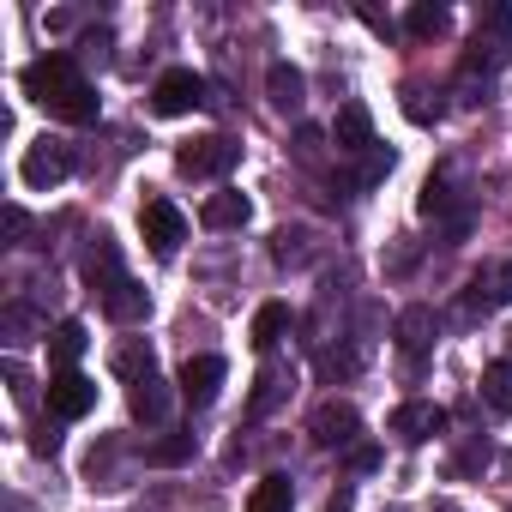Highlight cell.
I'll use <instances>...</instances> for the list:
<instances>
[{"mask_svg":"<svg viewBox=\"0 0 512 512\" xmlns=\"http://www.w3.org/2000/svg\"><path fill=\"white\" fill-rule=\"evenodd\" d=\"M386 169H392V151H380V145H374V151H368V163H362V187H374Z\"/></svg>","mask_w":512,"mask_h":512,"instance_id":"4316f807","label":"cell"},{"mask_svg":"<svg viewBox=\"0 0 512 512\" xmlns=\"http://www.w3.org/2000/svg\"><path fill=\"white\" fill-rule=\"evenodd\" d=\"M302 91H308V79H302L290 61H278V67L266 73V97H272L278 115H296V109H302Z\"/></svg>","mask_w":512,"mask_h":512,"instance_id":"7c38bea8","label":"cell"},{"mask_svg":"<svg viewBox=\"0 0 512 512\" xmlns=\"http://www.w3.org/2000/svg\"><path fill=\"white\" fill-rule=\"evenodd\" d=\"M217 386H223V362H217V356H187V362H181V398H187L193 410H205V404L217 398Z\"/></svg>","mask_w":512,"mask_h":512,"instance_id":"9c48e42d","label":"cell"},{"mask_svg":"<svg viewBox=\"0 0 512 512\" xmlns=\"http://www.w3.org/2000/svg\"><path fill=\"white\" fill-rule=\"evenodd\" d=\"M320 374H326V380H338V374H356V356H350V350H326V356H320Z\"/></svg>","mask_w":512,"mask_h":512,"instance_id":"484cf974","label":"cell"},{"mask_svg":"<svg viewBox=\"0 0 512 512\" xmlns=\"http://www.w3.org/2000/svg\"><path fill=\"white\" fill-rule=\"evenodd\" d=\"M326 512H356V494H350V488H338V494L326 500Z\"/></svg>","mask_w":512,"mask_h":512,"instance_id":"f1b7e54d","label":"cell"},{"mask_svg":"<svg viewBox=\"0 0 512 512\" xmlns=\"http://www.w3.org/2000/svg\"><path fill=\"white\" fill-rule=\"evenodd\" d=\"M440 428H446V410H440V404L410 398V404H398V410H392V434H398L404 446H422V440H434Z\"/></svg>","mask_w":512,"mask_h":512,"instance_id":"52a82bcc","label":"cell"},{"mask_svg":"<svg viewBox=\"0 0 512 512\" xmlns=\"http://www.w3.org/2000/svg\"><path fill=\"white\" fill-rule=\"evenodd\" d=\"M308 434L320 440V446H350L356 434H362V416H356V404H320L314 410V422H308Z\"/></svg>","mask_w":512,"mask_h":512,"instance_id":"ba28073f","label":"cell"},{"mask_svg":"<svg viewBox=\"0 0 512 512\" xmlns=\"http://www.w3.org/2000/svg\"><path fill=\"white\" fill-rule=\"evenodd\" d=\"M398 344H404L410 356L428 350V344H434V314H428V308H404V314H398Z\"/></svg>","mask_w":512,"mask_h":512,"instance_id":"ac0fdd59","label":"cell"},{"mask_svg":"<svg viewBox=\"0 0 512 512\" xmlns=\"http://www.w3.org/2000/svg\"><path fill=\"white\" fill-rule=\"evenodd\" d=\"M434 512H458V506H434Z\"/></svg>","mask_w":512,"mask_h":512,"instance_id":"4dcf8cb0","label":"cell"},{"mask_svg":"<svg viewBox=\"0 0 512 512\" xmlns=\"http://www.w3.org/2000/svg\"><path fill=\"white\" fill-rule=\"evenodd\" d=\"M278 374H260V386H253V410H272V398H278Z\"/></svg>","mask_w":512,"mask_h":512,"instance_id":"83f0119b","label":"cell"},{"mask_svg":"<svg viewBox=\"0 0 512 512\" xmlns=\"http://www.w3.org/2000/svg\"><path fill=\"white\" fill-rule=\"evenodd\" d=\"M85 284H91V290H103V296L121 284V253H115V241H109V235H97V247L85 253Z\"/></svg>","mask_w":512,"mask_h":512,"instance_id":"8fae6325","label":"cell"},{"mask_svg":"<svg viewBox=\"0 0 512 512\" xmlns=\"http://www.w3.org/2000/svg\"><path fill=\"white\" fill-rule=\"evenodd\" d=\"M482 398H488V410L512 416V362H488L482 368Z\"/></svg>","mask_w":512,"mask_h":512,"instance_id":"ffe728a7","label":"cell"},{"mask_svg":"<svg viewBox=\"0 0 512 512\" xmlns=\"http://www.w3.org/2000/svg\"><path fill=\"white\" fill-rule=\"evenodd\" d=\"M139 229H145V241H151V253H157V260H169V253L187 241V217H181L169 199H145V211H139Z\"/></svg>","mask_w":512,"mask_h":512,"instance_id":"5b68a950","label":"cell"},{"mask_svg":"<svg viewBox=\"0 0 512 512\" xmlns=\"http://www.w3.org/2000/svg\"><path fill=\"white\" fill-rule=\"evenodd\" d=\"M247 217H253L247 193H211V199H205V211H199V223H205V229H241Z\"/></svg>","mask_w":512,"mask_h":512,"instance_id":"4fadbf2b","label":"cell"},{"mask_svg":"<svg viewBox=\"0 0 512 512\" xmlns=\"http://www.w3.org/2000/svg\"><path fill=\"white\" fill-rule=\"evenodd\" d=\"M284 332H290V308H284V302H266L260 314H253L247 344H253V350H278V344H284Z\"/></svg>","mask_w":512,"mask_h":512,"instance_id":"5bb4252c","label":"cell"},{"mask_svg":"<svg viewBox=\"0 0 512 512\" xmlns=\"http://www.w3.org/2000/svg\"><path fill=\"white\" fill-rule=\"evenodd\" d=\"M290 500H296L290 476H284V470H272V476H260V482H253V494H247V512H290Z\"/></svg>","mask_w":512,"mask_h":512,"instance_id":"9a60e30c","label":"cell"},{"mask_svg":"<svg viewBox=\"0 0 512 512\" xmlns=\"http://www.w3.org/2000/svg\"><path fill=\"white\" fill-rule=\"evenodd\" d=\"M19 175H25V187H55V181H67L73 175V145L67 139H37V145H25V163H19Z\"/></svg>","mask_w":512,"mask_h":512,"instance_id":"3957f363","label":"cell"},{"mask_svg":"<svg viewBox=\"0 0 512 512\" xmlns=\"http://www.w3.org/2000/svg\"><path fill=\"white\" fill-rule=\"evenodd\" d=\"M163 410H169L163 386H157V380H139V386H133V416H139V422H157Z\"/></svg>","mask_w":512,"mask_h":512,"instance_id":"44dd1931","label":"cell"},{"mask_svg":"<svg viewBox=\"0 0 512 512\" xmlns=\"http://www.w3.org/2000/svg\"><path fill=\"white\" fill-rule=\"evenodd\" d=\"M25 223H31V217H25L19 205H7V235H25Z\"/></svg>","mask_w":512,"mask_h":512,"instance_id":"f546056e","label":"cell"},{"mask_svg":"<svg viewBox=\"0 0 512 512\" xmlns=\"http://www.w3.org/2000/svg\"><path fill=\"white\" fill-rule=\"evenodd\" d=\"M476 284H482V278H476ZM482 290H488V308H506V302H512V260L494 266V278H488Z\"/></svg>","mask_w":512,"mask_h":512,"instance_id":"cb8c5ba5","label":"cell"},{"mask_svg":"<svg viewBox=\"0 0 512 512\" xmlns=\"http://www.w3.org/2000/svg\"><path fill=\"white\" fill-rule=\"evenodd\" d=\"M151 368H157V356H151V344H145V338H133V344H121V350H115V374H121V380H133V386H139V380H151Z\"/></svg>","mask_w":512,"mask_h":512,"instance_id":"d6986e66","label":"cell"},{"mask_svg":"<svg viewBox=\"0 0 512 512\" xmlns=\"http://www.w3.org/2000/svg\"><path fill=\"white\" fill-rule=\"evenodd\" d=\"M452 19H446V7H428V0H422V7H410V37H440Z\"/></svg>","mask_w":512,"mask_h":512,"instance_id":"603a6c76","label":"cell"},{"mask_svg":"<svg viewBox=\"0 0 512 512\" xmlns=\"http://www.w3.org/2000/svg\"><path fill=\"white\" fill-rule=\"evenodd\" d=\"M332 145L338 151H374V115L362 103H344L338 121H332Z\"/></svg>","mask_w":512,"mask_h":512,"instance_id":"30bf717a","label":"cell"},{"mask_svg":"<svg viewBox=\"0 0 512 512\" xmlns=\"http://www.w3.org/2000/svg\"><path fill=\"white\" fill-rule=\"evenodd\" d=\"M205 103V79L193 73V67H169L157 85H151V109L157 115H187V109H199Z\"/></svg>","mask_w":512,"mask_h":512,"instance_id":"277c9868","label":"cell"},{"mask_svg":"<svg viewBox=\"0 0 512 512\" xmlns=\"http://www.w3.org/2000/svg\"><path fill=\"white\" fill-rule=\"evenodd\" d=\"M91 404H97V380H85L79 368H61V374L49 380V410H55L61 422L91 416Z\"/></svg>","mask_w":512,"mask_h":512,"instance_id":"8992f818","label":"cell"},{"mask_svg":"<svg viewBox=\"0 0 512 512\" xmlns=\"http://www.w3.org/2000/svg\"><path fill=\"white\" fill-rule=\"evenodd\" d=\"M103 308H109V320H121V326H133V320H145V308H151V296L133 284V278H121L109 296H103Z\"/></svg>","mask_w":512,"mask_h":512,"instance_id":"2e32d148","label":"cell"},{"mask_svg":"<svg viewBox=\"0 0 512 512\" xmlns=\"http://www.w3.org/2000/svg\"><path fill=\"white\" fill-rule=\"evenodd\" d=\"M145 458H151V464H187V458H193V434H169V440L145 446Z\"/></svg>","mask_w":512,"mask_h":512,"instance_id":"7402d4cb","label":"cell"},{"mask_svg":"<svg viewBox=\"0 0 512 512\" xmlns=\"http://www.w3.org/2000/svg\"><path fill=\"white\" fill-rule=\"evenodd\" d=\"M19 85H25V97H31L37 109H49V115H61V121H97V91L85 85V73H79L73 55H43V61H31V67L19 73Z\"/></svg>","mask_w":512,"mask_h":512,"instance_id":"6da1fadb","label":"cell"},{"mask_svg":"<svg viewBox=\"0 0 512 512\" xmlns=\"http://www.w3.org/2000/svg\"><path fill=\"white\" fill-rule=\"evenodd\" d=\"M85 344H91V338H85V326H79V320H61V326L49 332V362H55V374H61V368H73V362L85 356Z\"/></svg>","mask_w":512,"mask_h":512,"instance_id":"e0dca14e","label":"cell"},{"mask_svg":"<svg viewBox=\"0 0 512 512\" xmlns=\"http://www.w3.org/2000/svg\"><path fill=\"white\" fill-rule=\"evenodd\" d=\"M235 157H241V145H235L229 133H211V139H187V145L175 151V169L193 175V181H211V175H229Z\"/></svg>","mask_w":512,"mask_h":512,"instance_id":"7a4b0ae2","label":"cell"},{"mask_svg":"<svg viewBox=\"0 0 512 512\" xmlns=\"http://www.w3.org/2000/svg\"><path fill=\"white\" fill-rule=\"evenodd\" d=\"M416 205H422V217H434V211L446 205V181H440V175H428V181H422V199H416Z\"/></svg>","mask_w":512,"mask_h":512,"instance_id":"d4e9b609","label":"cell"}]
</instances>
